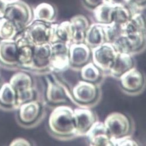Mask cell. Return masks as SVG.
Returning a JSON list of instances; mask_svg holds the SVG:
<instances>
[{"mask_svg":"<svg viewBox=\"0 0 146 146\" xmlns=\"http://www.w3.org/2000/svg\"><path fill=\"white\" fill-rule=\"evenodd\" d=\"M15 24L19 32L33 20V10L21 0H8L3 16Z\"/></svg>","mask_w":146,"mask_h":146,"instance_id":"obj_4","label":"cell"},{"mask_svg":"<svg viewBox=\"0 0 146 146\" xmlns=\"http://www.w3.org/2000/svg\"><path fill=\"white\" fill-rule=\"evenodd\" d=\"M78 137L85 136L98 120L96 114L90 108L78 107L74 109Z\"/></svg>","mask_w":146,"mask_h":146,"instance_id":"obj_15","label":"cell"},{"mask_svg":"<svg viewBox=\"0 0 146 146\" xmlns=\"http://www.w3.org/2000/svg\"><path fill=\"white\" fill-rule=\"evenodd\" d=\"M146 4V0H128L127 4L134 6L135 8H140Z\"/></svg>","mask_w":146,"mask_h":146,"instance_id":"obj_34","label":"cell"},{"mask_svg":"<svg viewBox=\"0 0 146 146\" xmlns=\"http://www.w3.org/2000/svg\"><path fill=\"white\" fill-rule=\"evenodd\" d=\"M9 145L11 146H29L31 145V143L27 139L19 137L16 138L12 140V141L10 143Z\"/></svg>","mask_w":146,"mask_h":146,"instance_id":"obj_32","label":"cell"},{"mask_svg":"<svg viewBox=\"0 0 146 146\" xmlns=\"http://www.w3.org/2000/svg\"><path fill=\"white\" fill-rule=\"evenodd\" d=\"M51 56V44L46 43L34 46L31 74L46 76L52 73L50 68Z\"/></svg>","mask_w":146,"mask_h":146,"instance_id":"obj_11","label":"cell"},{"mask_svg":"<svg viewBox=\"0 0 146 146\" xmlns=\"http://www.w3.org/2000/svg\"><path fill=\"white\" fill-rule=\"evenodd\" d=\"M19 47V60L21 70L31 73L33 67V47L19 33L15 38Z\"/></svg>","mask_w":146,"mask_h":146,"instance_id":"obj_17","label":"cell"},{"mask_svg":"<svg viewBox=\"0 0 146 146\" xmlns=\"http://www.w3.org/2000/svg\"><path fill=\"white\" fill-rule=\"evenodd\" d=\"M48 129L52 137L59 140L77 137L74 109L64 105L56 106L50 115Z\"/></svg>","mask_w":146,"mask_h":146,"instance_id":"obj_1","label":"cell"},{"mask_svg":"<svg viewBox=\"0 0 146 146\" xmlns=\"http://www.w3.org/2000/svg\"><path fill=\"white\" fill-rule=\"evenodd\" d=\"M132 15V12L126 5H116L113 13V22L123 25L129 20Z\"/></svg>","mask_w":146,"mask_h":146,"instance_id":"obj_29","label":"cell"},{"mask_svg":"<svg viewBox=\"0 0 146 146\" xmlns=\"http://www.w3.org/2000/svg\"><path fill=\"white\" fill-rule=\"evenodd\" d=\"M118 80L122 91L130 96L141 94L146 86L145 76L135 67L127 71Z\"/></svg>","mask_w":146,"mask_h":146,"instance_id":"obj_9","label":"cell"},{"mask_svg":"<svg viewBox=\"0 0 146 146\" xmlns=\"http://www.w3.org/2000/svg\"><path fill=\"white\" fill-rule=\"evenodd\" d=\"M0 108L7 111H16L18 108L16 94L9 82L0 87Z\"/></svg>","mask_w":146,"mask_h":146,"instance_id":"obj_20","label":"cell"},{"mask_svg":"<svg viewBox=\"0 0 146 146\" xmlns=\"http://www.w3.org/2000/svg\"><path fill=\"white\" fill-rule=\"evenodd\" d=\"M117 53L111 43L105 42L92 49V62L104 74L106 73L108 74Z\"/></svg>","mask_w":146,"mask_h":146,"instance_id":"obj_10","label":"cell"},{"mask_svg":"<svg viewBox=\"0 0 146 146\" xmlns=\"http://www.w3.org/2000/svg\"><path fill=\"white\" fill-rule=\"evenodd\" d=\"M19 33L33 46L51 44L53 34V23L33 20Z\"/></svg>","mask_w":146,"mask_h":146,"instance_id":"obj_5","label":"cell"},{"mask_svg":"<svg viewBox=\"0 0 146 146\" xmlns=\"http://www.w3.org/2000/svg\"><path fill=\"white\" fill-rule=\"evenodd\" d=\"M103 28L105 42L107 43H112L123 35L122 25L117 24L113 22L109 24L103 25Z\"/></svg>","mask_w":146,"mask_h":146,"instance_id":"obj_28","label":"cell"},{"mask_svg":"<svg viewBox=\"0 0 146 146\" xmlns=\"http://www.w3.org/2000/svg\"><path fill=\"white\" fill-rule=\"evenodd\" d=\"M80 76L82 80L98 84V82L104 74L91 61L81 68Z\"/></svg>","mask_w":146,"mask_h":146,"instance_id":"obj_26","label":"cell"},{"mask_svg":"<svg viewBox=\"0 0 146 146\" xmlns=\"http://www.w3.org/2000/svg\"><path fill=\"white\" fill-rule=\"evenodd\" d=\"M33 20H39L53 23L56 18V10L53 5L48 3H41L33 10Z\"/></svg>","mask_w":146,"mask_h":146,"instance_id":"obj_25","label":"cell"},{"mask_svg":"<svg viewBox=\"0 0 146 146\" xmlns=\"http://www.w3.org/2000/svg\"><path fill=\"white\" fill-rule=\"evenodd\" d=\"M1 81H0V87H1Z\"/></svg>","mask_w":146,"mask_h":146,"instance_id":"obj_36","label":"cell"},{"mask_svg":"<svg viewBox=\"0 0 146 146\" xmlns=\"http://www.w3.org/2000/svg\"><path fill=\"white\" fill-rule=\"evenodd\" d=\"M106 1L107 0H85V3L89 7L94 9Z\"/></svg>","mask_w":146,"mask_h":146,"instance_id":"obj_33","label":"cell"},{"mask_svg":"<svg viewBox=\"0 0 146 146\" xmlns=\"http://www.w3.org/2000/svg\"><path fill=\"white\" fill-rule=\"evenodd\" d=\"M69 59L70 68L80 70L92 61V49L85 43L70 45Z\"/></svg>","mask_w":146,"mask_h":146,"instance_id":"obj_14","label":"cell"},{"mask_svg":"<svg viewBox=\"0 0 146 146\" xmlns=\"http://www.w3.org/2000/svg\"><path fill=\"white\" fill-rule=\"evenodd\" d=\"M105 42L103 25L97 23L90 25L85 33L84 43L92 49Z\"/></svg>","mask_w":146,"mask_h":146,"instance_id":"obj_22","label":"cell"},{"mask_svg":"<svg viewBox=\"0 0 146 146\" xmlns=\"http://www.w3.org/2000/svg\"><path fill=\"white\" fill-rule=\"evenodd\" d=\"M112 146H126V145H129V146H135V145H139V144L132 138L131 136H128L125 137H123L119 139H111Z\"/></svg>","mask_w":146,"mask_h":146,"instance_id":"obj_31","label":"cell"},{"mask_svg":"<svg viewBox=\"0 0 146 146\" xmlns=\"http://www.w3.org/2000/svg\"><path fill=\"white\" fill-rule=\"evenodd\" d=\"M16 111L17 121L21 127L25 128L38 126L46 116L44 104L39 99L23 103Z\"/></svg>","mask_w":146,"mask_h":146,"instance_id":"obj_2","label":"cell"},{"mask_svg":"<svg viewBox=\"0 0 146 146\" xmlns=\"http://www.w3.org/2000/svg\"><path fill=\"white\" fill-rule=\"evenodd\" d=\"M52 56L50 68L54 74H60L70 68L69 59L70 44L56 42L51 44Z\"/></svg>","mask_w":146,"mask_h":146,"instance_id":"obj_13","label":"cell"},{"mask_svg":"<svg viewBox=\"0 0 146 146\" xmlns=\"http://www.w3.org/2000/svg\"><path fill=\"white\" fill-rule=\"evenodd\" d=\"M50 76H46V100L47 102L52 105H61L71 102L72 97L71 90L60 79L55 76L53 72L50 73Z\"/></svg>","mask_w":146,"mask_h":146,"instance_id":"obj_7","label":"cell"},{"mask_svg":"<svg viewBox=\"0 0 146 146\" xmlns=\"http://www.w3.org/2000/svg\"><path fill=\"white\" fill-rule=\"evenodd\" d=\"M19 33L13 23L5 17H0V41L15 39Z\"/></svg>","mask_w":146,"mask_h":146,"instance_id":"obj_27","label":"cell"},{"mask_svg":"<svg viewBox=\"0 0 146 146\" xmlns=\"http://www.w3.org/2000/svg\"><path fill=\"white\" fill-rule=\"evenodd\" d=\"M104 123L111 139L131 136L133 124L131 119L121 112H112L105 118Z\"/></svg>","mask_w":146,"mask_h":146,"instance_id":"obj_8","label":"cell"},{"mask_svg":"<svg viewBox=\"0 0 146 146\" xmlns=\"http://www.w3.org/2000/svg\"><path fill=\"white\" fill-rule=\"evenodd\" d=\"M90 145L112 146L111 137L104 122L97 121L86 133Z\"/></svg>","mask_w":146,"mask_h":146,"instance_id":"obj_16","label":"cell"},{"mask_svg":"<svg viewBox=\"0 0 146 146\" xmlns=\"http://www.w3.org/2000/svg\"><path fill=\"white\" fill-rule=\"evenodd\" d=\"M116 5L106 1L94 9V17L97 23L105 25L113 22Z\"/></svg>","mask_w":146,"mask_h":146,"instance_id":"obj_24","label":"cell"},{"mask_svg":"<svg viewBox=\"0 0 146 146\" xmlns=\"http://www.w3.org/2000/svg\"><path fill=\"white\" fill-rule=\"evenodd\" d=\"M123 35L129 36L137 33H146V19L141 13L135 12L129 20L122 25Z\"/></svg>","mask_w":146,"mask_h":146,"instance_id":"obj_21","label":"cell"},{"mask_svg":"<svg viewBox=\"0 0 146 146\" xmlns=\"http://www.w3.org/2000/svg\"><path fill=\"white\" fill-rule=\"evenodd\" d=\"M111 44L113 46L117 52L125 53L132 55V47L131 42L127 36H121L120 37H119Z\"/></svg>","mask_w":146,"mask_h":146,"instance_id":"obj_30","label":"cell"},{"mask_svg":"<svg viewBox=\"0 0 146 146\" xmlns=\"http://www.w3.org/2000/svg\"><path fill=\"white\" fill-rule=\"evenodd\" d=\"M135 67V64L132 55L118 52L108 75L119 79L125 73Z\"/></svg>","mask_w":146,"mask_h":146,"instance_id":"obj_18","label":"cell"},{"mask_svg":"<svg viewBox=\"0 0 146 146\" xmlns=\"http://www.w3.org/2000/svg\"><path fill=\"white\" fill-rule=\"evenodd\" d=\"M109 3L115 5H127L128 0H107Z\"/></svg>","mask_w":146,"mask_h":146,"instance_id":"obj_35","label":"cell"},{"mask_svg":"<svg viewBox=\"0 0 146 146\" xmlns=\"http://www.w3.org/2000/svg\"><path fill=\"white\" fill-rule=\"evenodd\" d=\"M9 82L16 92L18 108L23 103L36 99L33 78L28 72L21 70L16 72Z\"/></svg>","mask_w":146,"mask_h":146,"instance_id":"obj_6","label":"cell"},{"mask_svg":"<svg viewBox=\"0 0 146 146\" xmlns=\"http://www.w3.org/2000/svg\"><path fill=\"white\" fill-rule=\"evenodd\" d=\"M74 34L72 43H84L85 33L90 26L88 19L84 15H77L71 19Z\"/></svg>","mask_w":146,"mask_h":146,"instance_id":"obj_23","label":"cell"},{"mask_svg":"<svg viewBox=\"0 0 146 146\" xmlns=\"http://www.w3.org/2000/svg\"><path fill=\"white\" fill-rule=\"evenodd\" d=\"M72 103L82 108H90L98 104L101 97L99 84L81 80L71 90Z\"/></svg>","mask_w":146,"mask_h":146,"instance_id":"obj_3","label":"cell"},{"mask_svg":"<svg viewBox=\"0 0 146 146\" xmlns=\"http://www.w3.org/2000/svg\"><path fill=\"white\" fill-rule=\"evenodd\" d=\"M74 29L70 21H63L60 24L53 23V34L51 44L62 42L71 44L74 38Z\"/></svg>","mask_w":146,"mask_h":146,"instance_id":"obj_19","label":"cell"},{"mask_svg":"<svg viewBox=\"0 0 146 146\" xmlns=\"http://www.w3.org/2000/svg\"><path fill=\"white\" fill-rule=\"evenodd\" d=\"M0 66L8 70H20L19 47L15 39L0 41Z\"/></svg>","mask_w":146,"mask_h":146,"instance_id":"obj_12","label":"cell"}]
</instances>
